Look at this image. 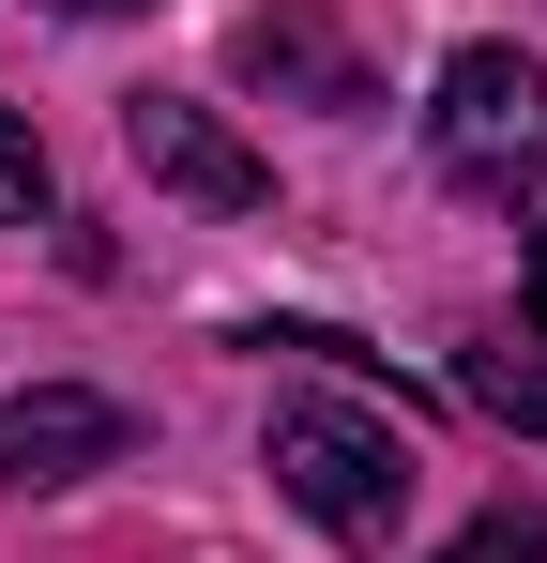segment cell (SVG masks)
I'll return each instance as SVG.
<instances>
[{
  "mask_svg": "<svg viewBox=\"0 0 547 563\" xmlns=\"http://www.w3.org/2000/svg\"><path fill=\"white\" fill-rule=\"evenodd\" d=\"M259 457H274V487H289L335 549H395V518H411V487H426V457H411L380 411H350V396H274Z\"/></svg>",
  "mask_w": 547,
  "mask_h": 563,
  "instance_id": "1",
  "label": "cell"
},
{
  "mask_svg": "<svg viewBox=\"0 0 547 563\" xmlns=\"http://www.w3.org/2000/svg\"><path fill=\"white\" fill-rule=\"evenodd\" d=\"M426 137L471 198H533L547 184V62L533 46H456L442 92H426Z\"/></svg>",
  "mask_w": 547,
  "mask_h": 563,
  "instance_id": "2",
  "label": "cell"
},
{
  "mask_svg": "<svg viewBox=\"0 0 547 563\" xmlns=\"http://www.w3.org/2000/svg\"><path fill=\"white\" fill-rule=\"evenodd\" d=\"M137 442V411L122 396H91V380H15L0 396V487H77Z\"/></svg>",
  "mask_w": 547,
  "mask_h": 563,
  "instance_id": "3",
  "label": "cell"
},
{
  "mask_svg": "<svg viewBox=\"0 0 547 563\" xmlns=\"http://www.w3.org/2000/svg\"><path fill=\"white\" fill-rule=\"evenodd\" d=\"M122 137H137V168L168 198H198V213H274V168L213 122V107H182V92H137L122 107Z\"/></svg>",
  "mask_w": 547,
  "mask_h": 563,
  "instance_id": "4",
  "label": "cell"
},
{
  "mask_svg": "<svg viewBox=\"0 0 547 563\" xmlns=\"http://www.w3.org/2000/svg\"><path fill=\"white\" fill-rule=\"evenodd\" d=\"M244 77H259V92H304V107H365V62L320 15H244Z\"/></svg>",
  "mask_w": 547,
  "mask_h": 563,
  "instance_id": "5",
  "label": "cell"
},
{
  "mask_svg": "<svg viewBox=\"0 0 547 563\" xmlns=\"http://www.w3.org/2000/svg\"><path fill=\"white\" fill-rule=\"evenodd\" d=\"M456 380H471V411H502L517 442H547V335H471Z\"/></svg>",
  "mask_w": 547,
  "mask_h": 563,
  "instance_id": "6",
  "label": "cell"
},
{
  "mask_svg": "<svg viewBox=\"0 0 547 563\" xmlns=\"http://www.w3.org/2000/svg\"><path fill=\"white\" fill-rule=\"evenodd\" d=\"M46 137H31V122H15V107H0V229H46Z\"/></svg>",
  "mask_w": 547,
  "mask_h": 563,
  "instance_id": "7",
  "label": "cell"
},
{
  "mask_svg": "<svg viewBox=\"0 0 547 563\" xmlns=\"http://www.w3.org/2000/svg\"><path fill=\"white\" fill-rule=\"evenodd\" d=\"M442 563H547V503H502V518H471Z\"/></svg>",
  "mask_w": 547,
  "mask_h": 563,
  "instance_id": "8",
  "label": "cell"
},
{
  "mask_svg": "<svg viewBox=\"0 0 547 563\" xmlns=\"http://www.w3.org/2000/svg\"><path fill=\"white\" fill-rule=\"evenodd\" d=\"M517 305H533V335H547V229H533V260H517Z\"/></svg>",
  "mask_w": 547,
  "mask_h": 563,
  "instance_id": "9",
  "label": "cell"
},
{
  "mask_svg": "<svg viewBox=\"0 0 547 563\" xmlns=\"http://www.w3.org/2000/svg\"><path fill=\"white\" fill-rule=\"evenodd\" d=\"M62 15H137V0H62Z\"/></svg>",
  "mask_w": 547,
  "mask_h": 563,
  "instance_id": "10",
  "label": "cell"
}]
</instances>
